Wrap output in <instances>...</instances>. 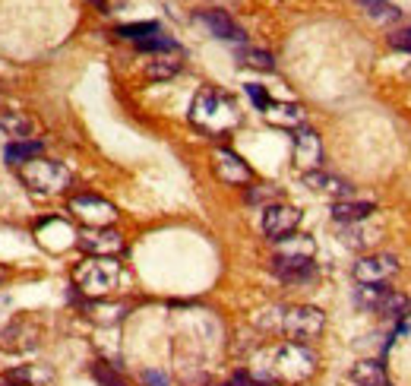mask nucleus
Segmentation results:
<instances>
[{
	"label": "nucleus",
	"instance_id": "1",
	"mask_svg": "<svg viewBox=\"0 0 411 386\" xmlns=\"http://www.w3.org/2000/svg\"><path fill=\"white\" fill-rule=\"evenodd\" d=\"M316 374V355L304 342H282L260 358L250 377L256 383H304Z\"/></svg>",
	"mask_w": 411,
	"mask_h": 386
},
{
	"label": "nucleus",
	"instance_id": "2",
	"mask_svg": "<svg viewBox=\"0 0 411 386\" xmlns=\"http://www.w3.org/2000/svg\"><path fill=\"white\" fill-rule=\"evenodd\" d=\"M190 120L206 134L224 136L240 124V108L234 104V98L228 92L216 89V86H202L196 92L193 104H190Z\"/></svg>",
	"mask_w": 411,
	"mask_h": 386
},
{
	"label": "nucleus",
	"instance_id": "3",
	"mask_svg": "<svg viewBox=\"0 0 411 386\" xmlns=\"http://www.w3.org/2000/svg\"><path fill=\"white\" fill-rule=\"evenodd\" d=\"M124 279V269L114 257H89L82 260L79 266L73 269V285L89 297V301H98V297H108Z\"/></svg>",
	"mask_w": 411,
	"mask_h": 386
},
{
	"label": "nucleus",
	"instance_id": "4",
	"mask_svg": "<svg viewBox=\"0 0 411 386\" xmlns=\"http://www.w3.org/2000/svg\"><path fill=\"white\" fill-rule=\"evenodd\" d=\"M19 178L23 184L29 187L35 196H60V193H67L70 184H73V174L70 168H64L60 162H51V158H32L19 168Z\"/></svg>",
	"mask_w": 411,
	"mask_h": 386
},
{
	"label": "nucleus",
	"instance_id": "5",
	"mask_svg": "<svg viewBox=\"0 0 411 386\" xmlns=\"http://www.w3.org/2000/svg\"><path fill=\"white\" fill-rule=\"evenodd\" d=\"M278 329L291 342H310L326 329V317H323L320 307L314 304H298V307H288L282 311V320H278Z\"/></svg>",
	"mask_w": 411,
	"mask_h": 386
},
{
	"label": "nucleus",
	"instance_id": "6",
	"mask_svg": "<svg viewBox=\"0 0 411 386\" xmlns=\"http://www.w3.org/2000/svg\"><path fill=\"white\" fill-rule=\"evenodd\" d=\"M70 212L89 228H111V222L117 219L114 203H108L105 196H95V193H76L70 200Z\"/></svg>",
	"mask_w": 411,
	"mask_h": 386
},
{
	"label": "nucleus",
	"instance_id": "7",
	"mask_svg": "<svg viewBox=\"0 0 411 386\" xmlns=\"http://www.w3.org/2000/svg\"><path fill=\"white\" fill-rule=\"evenodd\" d=\"M300 225V212L288 203H272L262 209V235L269 241H282L288 235H294Z\"/></svg>",
	"mask_w": 411,
	"mask_h": 386
},
{
	"label": "nucleus",
	"instance_id": "8",
	"mask_svg": "<svg viewBox=\"0 0 411 386\" xmlns=\"http://www.w3.org/2000/svg\"><path fill=\"white\" fill-rule=\"evenodd\" d=\"M294 165L300 171H320L323 168V140L314 127H298L294 130Z\"/></svg>",
	"mask_w": 411,
	"mask_h": 386
},
{
	"label": "nucleus",
	"instance_id": "9",
	"mask_svg": "<svg viewBox=\"0 0 411 386\" xmlns=\"http://www.w3.org/2000/svg\"><path fill=\"white\" fill-rule=\"evenodd\" d=\"M399 269V260L392 253H367L354 263V279L361 285H383L386 279H392Z\"/></svg>",
	"mask_w": 411,
	"mask_h": 386
},
{
	"label": "nucleus",
	"instance_id": "10",
	"mask_svg": "<svg viewBox=\"0 0 411 386\" xmlns=\"http://www.w3.org/2000/svg\"><path fill=\"white\" fill-rule=\"evenodd\" d=\"M76 244L89 257H117V253H124V238L114 228H86Z\"/></svg>",
	"mask_w": 411,
	"mask_h": 386
},
{
	"label": "nucleus",
	"instance_id": "11",
	"mask_svg": "<svg viewBox=\"0 0 411 386\" xmlns=\"http://www.w3.org/2000/svg\"><path fill=\"white\" fill-rule=\"evenodd\" d=\"M212 162H216V174L224 181V184L240 187V184H250V181H254L250 165H247L238 152H231V149H216Z\"/></svg>",
	"mask_w": 411,
	"mask_h": 386
},
{
	"label": "nucleus",
	"instance_id": "12",
	"mask_svg": "<svg viewBox=\"0 0 411 386\" xmlns=\"http://www.w3.org/2000/svg\"><path fill=\"white\" fill-rule=\"evenodd\" d=\"M304 184L310 187L314 193H323V196H332V200H348L352 196L354 187L348 184L345 178H336V174H329V171H307L304 174Z\"/></svg>",
	"mask_w": 411,
	"mask_h": 386
},
{
	"label": "nucleus",
	"instance_id": "13",
	"mask_svg": "<svg viewBox=\"0 0 411 386\" xmlns=\"http://www.w3.org/2000/svg\"><path fill=\"white\" fill-rule=\"evenodd\" d=\"M196 23H202L206 29L212 32L216 38H224V42H244V29H240L238 23H234L228 13H222V10H202V13H196Z\"/></svg>",
	"mask_w": 411,
	"mask_h": 386
},
{
	"label": "nucleus",
	"instance_id": "14",
	"mask_svg": "<svg viewBox=\"0 0 411 386\" xmlns=\"http://www.w3.org/2000/svg\"><path fill=\"white\" fill-rule=\"evenodd\" d=\"M272 273L282 279V282H307L314 279V263L310 260H294V257H272Z\"/></svg>",
	"mask_w": 411,
	"mask_h": 386
},
{
	"label": "nucleus",
	"instance_id": "15",
	"mask_svg": "<svg viewBox=\"0 0 411 386\" xmlns=\"http://www.w3.org/2000/svg\"><path fill=\"white\" fill-rule=\"evenodd\" d=\"M266 120L276 127H288V130H298L307 124V111L294 102H272L266 108Z\"/></svg>",
	"mask_w": 411,
	"mask_h": 386
},
{
	"label": "nucleus",
	"instance_id": "16",
	"mask_svg": "<svg viewBox=\"0 0 411 386\" xmlns=\"http://www.w3.org/2000/svg\"><path fill=\"white\" fill-rule=\"evenodd\" d=\"M348 377H352L354 386H389L386 367H383V361H374V358L358 361L352 371H348Z\"/></svg>",
	"mask_w": 411,
	"mask_h": 386
},
{
	"label": "nucleus",
	"instance_id": "17",
	"mask_svg": "<svg viewBox=\"0 0 411 386\" xmlns=\"http://www.w3.org/2000/svg\"><path fill=\"white\" fill-rule=\"evenodd\" d=\"M376 212L374 203H364V200H338L332 206V219L338 225H354V222H367V219Z\"/></svg>",
	"mask_w": 411,
	"mask_h": 386
},
{
	"label": "nucleus",
	"instance_id": "18",
	"mask_svg": "<svg viewBox=\"0 0 411 386\" xmlns=\"http://www.w3.org/2000/svg\"><path fill=\"white\" fill-rule=\"evenodd\" d=\"M38 156H41V143L38 140H16V143H7V149H3V158L13 168H23L26 162H32Z\"/></svg>",
	"mask_w": 411,
	"mask_h": 386
},
{
	"label": "nucleus",
	"instance_id": "19",
	"mask_svg": "<svg viewBox=\"0 0 411 386\" xmlns=\"http://www.w3.org/2000/svg\"><path fill=\"white\" fill-rule=\"evenodd\" d=\"M314 238L307 235H288V238L278 241V257H294V260H314Z\"/></svg>",
	"mask_w": 411,
	"mask_h": 386
},
{
	"label": "nucleus",
	"instance_id": "20",
	"mask_svg": "<svg viewBox=\"0 0 411 386\" xmlns=\"http://www.w3.org/2000/svg\"><path fill=\"white\" fill-rule=\"evenodd\" d=\"M342 241L348 247H374L376 241H380V228H370V225H364V222L345 225Z\"/></svg>",
	"mask_w": 411,
	"mask_h": 386
},
{
	"label": "nucleus",
	"instance_id": "21",
	"mask_svg": "<svg viewBox=\"0 0 411 386\" xmlns=\"http://www.w3.org/2000/svg\"><path fill=\"white\" fill-rule=\"evenodd\" d=\"M389 285L383 282V285H361L358 288V295H354V304L358 307H364V311H380V304L386 301V295H389Z\"/></svg>",
	"mask_w": 411,
	"mask_h": 386
},
{
	"label": "nucleus",
	"instance_id": "22",
	"mask_svg": "<svg viewBox=\"0 0 411 386\" xmlns=\"http://www.w3.org/2000/svg\"><path fill=\"white\" fill-rule=\"evenodd\" d=\"M0 130L10 136H29L32 134V118H26L23 111H7L0 108Z\"/></svg>",
	"mask_w": 411,
	"mask_h": 386
},
{
	"label": "nucleus",
	"instance_id": "23",
	"mask_svg": "<svg viewBox=\"0 0 411 386\" xmlns=\"http://www.w3.org/2000/svg\"><path fill=\"white\" fill-rule=\"evenodd\" d=\"M358 3L376 23H396V19H402V10H399L396 3H389V0H358Z\"/></svg>",
	"mask_w": 411,
	"mask_h": 386
},
{
	"label": "nucleus",
	"instance_id": "24",
	"mask_svg": "<svg viewBox=\"0 0 411 386\" xmlns=\"http://www.w3.org/2000/svg\"><path fill=\"white\" fill-rule=\"evenodd\" d=\"M178 73H180V60H171V57H155L146 64V80L152 82H164Z\"/></svg>",
	"mask_w": 411,
	"mask_h": 386
},
{
	"label": "nucleus",
	"instance_id": "25",
	"mask_svg": "<svg viewBox=\"0 0 411 386\" xmlns=\"http://www.w3.org/2000/svg\"><path fill=\"white\" fill-rule=\"evenodd\" d=\"M238 60L254 70H272L276 67V57L269 51H260V48H238Z\"/></svg>",
	"mask_w": 411,
	"mask_h": 386
},
{
	"label": "nucleus",
	"instance_id": "26",
	"mask_svg": "<svg viewBox=\"0 0 411 386\" xmlns=\"http://www.w3.org/2000/svg\"><path fill=\"white\" fill-rule=\"evenodd\" d=\"M162 32V26L158 23H130V26H117V35L120 38H130V42H146V38H152V35H158Z\"/></svg>",
	"mask_w": 411,
	"mask_h": 386
},
{
	"label": "nucleus",
	"instance_id": "27",
	"mask_svg": "<svg viewBox=\"0 0 411 386\" xmlns=\"http://www.w3.org/2000/svg\"><path fill=\"white\" fill-rule=\"evenodd\" d=\"M140 51H146V54H171V51H180V45L174 42V38H168V35H152V38H146V42H140Z\"/></svg>",
	"mask_w": 411,
	"mask_h": 386
},
{
	"label": "nucleus",
	"instance_id": "28",
	"mask_svg": "<svg viewBox=\"0 0 411 386\" xmlns=\"http://www.w3.org/2000/svg\"><path fill=\"white\" fill-rule=\"evenodd\" d=\"M405 311H408V295H402V291H389L386 301L380 304V317H405Z\"/></svg>",
	"mask_w": 411,
	"mask_h": 386
},
{
	"label": "nucleus",
	"instance_id": "29",
	"mask_svg": "<svg viewBox=\"0 0 411 386\" xmlns=\"http://www.w3.org/2000/svg\"><path fill=\"white\" fill-rule=\"evenodd\" d=\"M92 320H98V323H117L124 313H127V304H114V307H102V304H92Z\"/></svg>",
	"mask_w": 411,
	"mask_h": 386
},
{
	"label": "nucleus",
	"instance_id": "30",
	"mask_svg": "<svg viewBox=\"0 0 411 386\" xmlns=\"http://www.w3.org/2000/svg\"><path fill=\"white\" fill-rule=\"evenodd\" d=\"M92 377H95V380H98V383H102V386H127V383H124V380L117 377V374L111 371V367H108L105 361L92 364Z\"/></svg>",
	"mask_w": 411,
	"mask_h": 386
},
{
	"label": "nucleus",
	"instance_id": "31",
	"mask_svg": "<svg viewBox=\"0 0 411 386\" xmlns=\"http://www.w3.org/2000/svg\"><path fill=\"white\" fill-rule=\"evenodd\" d=\"M244 89H247V95H250V102H254L256 108H260V111H266V108H269V104H272V102H269V92L262 89V86H256V82H247Z\"/></svg>",
	"mask_w": 411,
	"mask_h": 386
},
{
	"label": "nucleus",
	"instance_id": "32",
	"mask_svg": "<svg viewBox=\"0 0 411 386\" xmlns=\"http://www.w3.org/2000/svg\"><path fill=\"white\" fill-rule=\"evenodd\" d=\"M247 200H250V203H269V200H278V187H269V184L254 187V190L247 193ZM269 206H272V203H269Z\"/></svg>",
	"mask_w": 411,
	"mask_h": 386
},
{
	"label": "nucleus",
	"instance_id": "33",
	"mask_svg": "<svg viewBox=\"0 0 411 386\" xmlns=\"http://www.w3.org/2000/svg\"><path fill=\"white\" fill-rule=\"evenodd\" d=\"M389 45L399 48V51H408L411 54V29H399L389 35Z\"/></svg>",
	"mask_w": 411,
	"mask_h": 386
},
{
	"label": "nucleus",
	"instance_id": "34",
	"mask_svg": "<svg viewBox=\"0 0 411 386\" xmlns=\"http://www.w3.org/2000/svg\"><path fill=\"white\" fill-rule=\"evenodd\" d=\"M142 386H171L162 371H142Z\"/></svg>",
	"mask_w": 411,
	"mask_h": 386
},
{
	"label": "nucleus",
	"instance_id": "35",
	"mask_svg": "<svg viewBox=\"0 0 411 386\" xmlns=\"http://www.w3.org/2000/svg\"><path fill=\"white\" fill-rule=\"evenodd\" d=\"M89 3H95V7L102 10V13H108V0H89Z\"/></svg>",
	"mask_w": 411,
	"mask_h": 386
},
{
	"label": "nucleus",
	"instance_id": "36",
	"mask_svg": "<svg viewBox=\"0 0 411 386\" xmlns=\"http://www.w3.org/2000/svg\"><path fill=\"white\" fill-rule=\"evenodd\" d=\"M3 279H7V269H3V266H0V282H3Z\"/></svg>",
	"mask_w": 411,
	"mask_h": 386
}]
</instances>
